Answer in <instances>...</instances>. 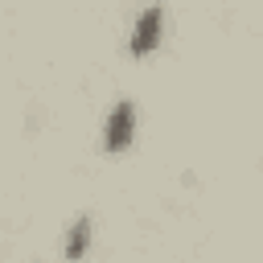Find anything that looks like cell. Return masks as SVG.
Segmentation results:
<instances>
[{
	"label": "cell",
	"instance_id": "obj_2",
	"mask_svg": "<svg viewBox=\"0 0 263 263\" xmlns=\"http://www.w3.org/2000/svg\"><path fill=\"white\" fill-rule=\"evenodd\" d=\"M160 37H164V12H160V4H148V8L136 16L132 37H127L132 58H148V53H156V49H160Z\"/></svg>",
	"mask_w": 263,
	"mask_h": 263
},
{
	"label": "cell",
	"instance_id": "obj_1",
	"mask_svg": "<svg viewBox=\"0 0 263 263\" xmlns=\"http://www.w3.org/2000/svg\"><path fill=\"white\" fill-rule=\"evenodd\" d=\"M132 140H136V103H132V99H119V103L111 107L107 123H103V148H107L111 156H119V152L132 148Z\"/></svg>",
	"mask_w": 263,
	"mask_h": 263
},
{
	"label": "cell",
	"instance_id": "obj_3",
	"mask_svg": "<svg viewBox=\"0 0 263 263\" xmlns=\"http://www.w3.org/2000/svg\"><path fill=\"white\" fill-rule=\"evenodd\" d=\"M86 242H90V218H78L70 226V234H66V259H82Z\"/></svg>",
	"mask_w": 263,
	"mask_h": 263
}]
</instances>
